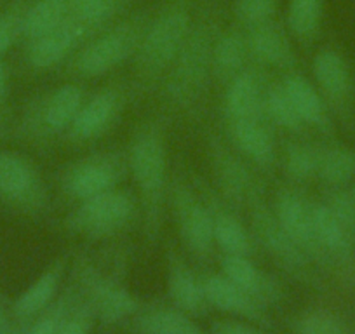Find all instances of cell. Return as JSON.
<instances>
[{
    "mask_svg": "<svg viewBox=\"0 0 355 334\" xmlns=\"http://www.w3.org/2000/svg\"><path fill=\"white\" fill-rule=\"evenodd\" d=\"M213 157L214 173H216L220 188L230 202L251 204L252 200L258 199L254 182L241 160L235 159L232 152L216 143L213 145Z\"/></svg>",
    "mask_w": 355,
    "mask_h": 334,
    "instance_id": "19",
    "label": "cell"
},
{
    "mask_svg": "<svg viewBox=\"0 0 355 334\" xmlns=\"http://www.w3.org/2000/svg\"><path fill=\"white\" fill-rule=\"evenodd\" d=\"M0 334H6V333H0Z\"/></svg>",
    "mask_w": 355,
    "mask_h": 334,
    "instance_id": "45",
    "label": "cell"
},
{
    "mask_svg": "<svg viewBox=\"0 0 355 334\" xmlns=\"http://www.w3.org/2000/svg\"><path fill=\"white\" fill-rule=\"evenodd\" d=\"M192 30L190 12L183 2L164 9L148 26L135 54L136 71L143 82L159 78L173 67Z\"/></svg>",
    "mask_w": 355,
    "mask_h": 334,
    "instance_id": "1",
    "label": "cell"
},
{
    "mask_svg": "<svg viewBox=\"0 0 355 334\" xmlns=\"http://www.w3.org/2000/svg\"><path fill=\"white\" fill-rule=\"evenodd\" d=\"M119 182V166L105 155L89 157L75 164L64 176V188L73 199L87 200L91 197L114 190Z\"/></svg>",
    "mask_w": 355,
    "mask_h": 334,
    "instance_id": "13",
    "label": "cell"
},
{
    "mask_svg": "<svg viewBox=\"0 0 355 334\" xmlns=\"http://www.w3.org/2000/svg\"><path fill=\"white\" fill-rule=\"evenodd\" d=\"M265 112L268 117L281 128L288 131H300L303 128V121L296 114L288 93L282 86H272L265 93Z\"/></svg>",
    "mask_w": 355,
    "mask_h": 334,
    "instance_id": "34",
    "label": "cell"
},
{
    "mask_svg": "<svg viewBox=\"0 0 355 334\" xmlns=\"http://www.w3.org/2000/svg\"><path fill=\"white\" fill-rule=\"evenodd\" d=\"M230 129L234 143L249 160L265 169L275 162L274 138L259 118L230 122Z\"/></svg>",
    "mask_w": 355,
    "mask_h": 334,
    "instance_id": "23",
    "label": "cell"
},
{
    "mask_svg": "<svg viewBox=\"0 0 355 334\" xmlns=\"http://www.w3.org/2000/svg\"><path fill=\"white\" fill-rule=\"evenodd\" d=\"M23 15L25 12L9 11L8 15L0 18V56L8 53L15 44L16 35L23 26Z\"/></svg>",
    "mask_w": 355,
    "mask_h": 334,
    "instance_id": "40",
    "label": "cell"
},
{
    "mask_svg": "<svg viewBox=\"0 0 355 334\" xmlns=\"http://www.w3.org/2000/svg\"><path fill=\"white\" fill-rule=\"evenodd\" d=\"M85 33L87 30L70 16L56 30L32 40L28 49L30 64L44 70V68H51L61 63L78 46Z\"/></svg>",
    "mask_w": 355,
    "mask_h": 334,
    "instance_id": "16",
    "label": "cell"
},
{
    "mask_svg": "<svg viewBox=\"0 0 355 334\" xmlns=\"http://www.w3.org/2000/svg\"><path fill=\"white\" fill-rule=\"evenodd\" d=\"M84 284L87 295L85 301L93 310L94 317L103 322H119L138 312V299L117 282H112L110 279L87 270L84 274Z\"/></svg>",
    "mask_w": 355,
    "mask_h": 334,
    "instance_id": "12",
    "label": "cell"
},
{
    "mask_svg": "<svg viewBox=\"0 0 355 334\" xmlns=\"http://www.w3.org/2000/svg\"><path fill=\"white\" fill-rule=\"evenodd\" d=\"M64 265L67 261L60 260L44 272L15 303V315L18 319H30V317L37 315L42 310H46L51 305V301L56 296L60 282L64 274Z\"/></svg>",
    "mask_w": 355,
    "mask_h": 334,
    "instance_id": "25",
    "label": "cell"
},
{
    "mask_svg": "<svg viewBox=\"0 0 355 334\" xmlns=\"http://www.w3.org/2000/svg\"><path fill=\"white\" fill-rule=\"evenodd\" d=\"M279 0H235L234 12L245 26H256L272 21L277 12Z\"/></svg>",
    "mask_w": 355,
    "mask_h": 334,
    "instance_id": "36",
    "label": "cell"
},
{
    "mask_svg": "<svg viewBox=\"0 0 355 334\" xmlns=\"http://www.w3.org/2000/svg\"><path fill=\"white\" fill-rule=\"evenodd\" d=\"M167 261H169L167 289H169V296L174 306L190 317L206 315L211 305L204 292L202 281L196 277V274L187 267L185 261L174 251H169Z\"/></svg>",
    "mask_w": 355,
    "mask_h": 334,
    "instance_id": "14",
    "label": "cell"
},
{
    "mask_svg": "<svg viewBox=\"0 0 355 334\" xmlns=\"http://www.w3.org/2000/svg\"><path fill=\"white\" fill-rule=\"evenodd\" d=\"M221 270L227 279L244 289L263 305L274 303L281 298V289L266 274H263L248 256H225Z\"/></svg>",
    "mask_w": 355,
    "mask_h": 334,
    "instance_id": "21",
    "label": "cell"
},
{
    "mask_svg": "<svg viewBox=\"0 0 355 334\" xmlns=\"http://www.w3.org/2000/svg\"><path fill=\"white\" fill-rule=\"evenodd\" d=\"M214 221V244L225 253V256H249L252 251V238L244 225L213 202L209 206Z\"/></svg>",
    "mask_w": 355,
    "mask_h": 334,
    "instance_id": "27",
    "label": "cell"
},
{
    "mask_svg": "<svg viewBox=\"0 0 355 334\" xmlns=\"http://www.w3.org/2000/svg\"><path fill=\"white\" fill-rule=\"evenodd\" d=\"M132 327L138 334H207L196 320L178 308H155L135 319Z\"/></svg>",
    "mask_w": 355,
    "mask_h": 334,
    "instance_id": "26",
    "label": "cell"
},
{
    "mask_svg": "<svg viewBox=\"0 0 355 334\" xmlns=\"http://www.w3.org/2000/svg\"><path fill=\"white\" fill-rule=\"evenodd\" d=\"M252 213L251 225L252 234L258 238L259 244L266 249V253L270 254L286 272L295 275L296 279L305 282L313 281L312 268H310V258L303 253L302 249L296 245V242L289 237L281 227V223L275 218L265 204L259 202L258 199L252 200Z\"/></svg>",
    "mask_w": 355,
    "mask_h": 334,
    "instance_id": "6",
    "label": "cell"
},
{
    "mask_svg": "<svg viewBox=\"0 0 355 334\" xmlns=\"http://www.w3.org/2000/svg\"><path fill=\"white\" fill-rule=\"evenodd\" d=\"M249 54L265 64L277 68L295 67L296 56L293 51L289 37L281 25L274 21H266L261 25L251 26L248 32Z\"/></svg>",
    "mask_w": 355,
    "mask_h": 334,
    "instance_id": "17",
    "label": "cell"
},
{
    "mask_svg": "<svg viewBox=\"0 0 355 334\" xmlns=\"http://www.w3.org/2000/svg\"><path fill=\"white\" fill-rule=\"evenodd\" d=\"M6 93H8V70L0 63V100H4Z\"/></svg>",
    "mask_w": 355,
    "mask_h": 334,
    "instance_id": "42",
    "label": "cell"
},
{
    "mask_svg": "<svg viewBox=\"0 0 355 334\" xmlns=\"http://www.w3.org/2000/svg\"><path fill=\"white\" fill-rule=\"evenodd\" d=\"M319 176L331 188H341L355 176V152L347 146L334 145L320 150Z\"/></svg>",
    "mask_w": 355,
    "mask_h": 334,
    "instance_id": "30",
    "label": "cell"
},
{
    "mask_svg": "<svg viewBox=\"0 0 355 334\" xmlns=\"http://www.w3.org/2000/svg\"><path fill=\"white\" fill-rule=\"evenodd\" d=\"M324 204L329 207L331 213L338 220V223L348 234V237L355 242V204L350 192H345L341 188H333L327 193V199Z\"/></svg>",
    "mask_w": 355,
    "mask_h": 334,
    "instance_id": "37",
    "label": "cell"
},
{
    "mask_svg": "<svg viewBox=\"0 0 355 334\" xmlns=\"http://www.w3.org/2000/svg\"><path fill=\"white\" fill-rule=\"evenodd\" d=\"M209 334H270L263 331L261 327L252 326V322H242V320H216L211 326Z\"/></svg>",
    "mask_w": 355,
    "mask_h": 334,
    "instance_id": "41",
    "label": "cell"
},
{
    "mask_svg": "<svg viewBox=\"0 0 355 334\" xmlns=\"http://www.w3.org/2000/svg\"><path fill=\"white\" fill-rule=\"evenodd\" d=\"M70 16L85 30L105 25L121 8V0H68Z\"/></svg>",
    "mask_w": 355,
    "mask_h": 334,
    "instance_id": "33",
    "label": "cell"
},
{
    "mask_svg": "<svg viewBox=\"0 0 355 334\" xmlns=\"http://www.w3.org/2000/svg\"><path fill=\"white\" fill-rule=\"evenodd\" d=\"M121 112V94L107 89L82 105L70 125V136L77 141L96 139L110 129Z\"/></svg>",
    "mask_w": 355,
    "mask_h": 334,
    "instance_id": "15",
    "label": "cell"
},
{
    "mask_svg": "<svg viewBox=\"0 0 355 334\" xmlns=\"http://www.w3.org/2000/svg\"><path fill=\"white\" fill-rule=\"evenodd\" d=\"M216 39L214 23L206 19L192 26L167 73L166 93L171 101L185 107L200 96L213 68V47Z\"/></svg>",
    "mask_w": 355,
    "mask_h": 334,
    "instance_id": "2",
    "label": "cell"
},
{
    "mask_svg": "<svg viewBox=\"0 0 355 334\" xmlns=\"http://www.w3.org/2000/svg\"><path fill=\"white\" fill-rule=\"evenodd\" d=\"M320 150L305 143H293L286 150L284 167L289 178L296 182H309L319 175Z\"/></svg>",
    "mask_w": 355,
    "mask_h": 334,
    "instance_id": "32",
    "label": "cell"
},
{
    "mask_svg": "<svg viewBox=\"0 0 355 334\" xmlns=\"http://www.w3.org/2000/svg\"><path fill=\"white\" fill-rule=\"evenodd\" d=\"M202 284L211 306L225 313H230L234 317H239L242 320H248V322L258 324V326H272L265 305L259 303L256 298H252L249 292L239 288L237 284H234L223 274L207 275Z\"/></svg>",
    "mask_w": 355,
    "mask_h": 334,
    "instance_id": "9",
    "label": "cell"
},
{
    "mask_svg": "<svg viewBox=\"0 0 355 334\" xmlns=\"http://www.w3.org/2000/svg\"><path fill=\"white\" fill-rule=\"evenodd\" d=\"M282 87L288 93L296 114L303 121V124L313 128L329 129V114H327L326 101L320 91L313 86L309 78L298 73H289L282 82Z\"/></svg>",
    "mask_w": 355,
    "mask_h": 334,
    "instance_id": "22",
    "label": "cell"
},
{
    "mask_svg": "<svg viewBox=\"0 0 355 334\" xmlns=\"http://www.w3.org/2000/svg\"><path fill=\"white\" fill-rule=\"evenodd\" d=\"M84 105V93L78 86L64 84L47 96L40 108V122L51 132L70 129L71 122Z\"/></svg>",
    "mask_w": 355,
    "mask_h": 334,
    "instance_id": "24",
    "label": "cell"
},
{
    "mask_svg": "<svg viewBox=\"0 0 355 334\" xmlns=\"http://www.w3.org/2000/svg\"><path fill=\"white\" fill-rule=\"evenodd\" d=\"M0 197L16 206H40L44 197L40 176L18 153L0 152Z\"/></svg>",
    "mask_w": 355,
    "mask_h": 334,
    "instance_id": "11",
    "label": "cell"
},
{
    "mask_svg": "<svg viewBox=\"0 0 355 334\" xmlns=\"http://www.w3.org/2000/svg\"><path fill=\"white\" fill-rule=\"evenodd\" d=\"M71 305H73V301H71V295H67L63 299H60V301H58L56 305L46 313V315L40 317L26 334H58V331H60V327L63 326L67 317L70 315Z\"/></svg>",
    "mask_w": 355,
    "mask_h": 334,
    "instance_id": "38",
    "label": "cell"
},
{
    "mask_svg": "<svg viewBox=\"0 0 355 334\" xmlns=\"http://www.w3.org/2000/svg\"><path fill=\"white\" fill-rule=\"evenodd\" d=\"M70 18L68 0H37L23 15L21 32L30 40L53 32Z\"/></svg>",
    "mask_w": 355,
    "mask_h": 334,
    "instance_id": "29",
    "label": "cell"
},
{
    "mask_svg": "<svg viewBox=\"0 0 355 334\" xmlns=\"http://www.w3.org/2000/svg\"><path fill=\"white\" fill-rule=\"evenodd\" d=\"M129 167L141 193L148 234L153 235L159 230L167 173L166 145L155 128L145 129L136 136L129 150Z\"/></svg>",
    "mask_w": 355,
    "mask_h": 334,
    "instance_id": "3",
    "label": "cell"
},
{
    "mask_svg": "<svg viewBox=\"0 0 355 334\" xmlns=\"http://www.w3.org/2000/svg\"><path fill=\"white\" fill-rule=\"evenodd\" d=\"M93 319L94 313L89 303L82 301V305H77L75 312H70V315L67 317L58 334H89Z\"/></svg>",
    "mask_w": 355,
    "mask_h": 334,
    "instance_id": "39",
    "label": "cell"
},
{
    "mask_svg": "<svg viewBox=\"0 0 355 334\" xmlns=\"http://www.w3.org/2000/svg\"><path fill=\"white\" fill-rule=\"evenodd\" d=\"M296 334H350L343 320L327 310H310L296 320Z\"/></svg>",
    "mask_w": 355,
    "mask_h": 334,
    "instance_id": "35",
    "label": "cell"
},
{
    "mask_svg": "<svg viewBox=\"0 0 355 334\" xmlns=\"http://www.w3.org/2000/svg\"><path fill=\"white\" fill-rule=\"evenodd\" d=\"M313 225L317 240L326 254L329 267H347L352 260L355 242L348 237L326 204H313Z\"/></svg>",
    "mask_w": 355,
    "mask_h": 334,
    "instance_id": "20",
    "label": "cell"
},
{
    "mask_svg": "<svg viewBox=\"0 0 355 334\" xmlns=\"http://www.w3.org/2000/svg\"><path fill=\"white\" fill-rule=\"evenodd\" d=\"M249 46L248 37L241 32H225L218 35L213 47V70L221 78H234L235 75L245 70L248 63Z\"/></svg>",
    "mask_w": 355,
    "mask_h": 334,
    "instance_id": "28",
    "label": "cell"
},
{
    "mask_svg": "<svg viewBox=\"0 0 355 334\" xmlns=\"http://www.w3.org/2000/svg\"><path fill=\"white\" fill-rule=\"evenodd\" d=\"M141 19H128L89 42L75 58V71L82 77H100L135 56L145 35Z\"/></svg>",
    "mask_w": 355,
    "mask_h": 334,
    "instance_id": "4",
    "label": "cell"
},
{
    "mask_svg": "<svg viewBox=\"0 0 355 334\" xmlns=\"http://www.w3.org/2000/svg\"><path fill=\"white\" fill-rule=\"evenodd\" d=\"M350 195H352V199H354V204H355V183H354V186H352V190H350Z\"/></svg>",
    "mask_w": 355,
    "mask_h": 334,
    "instance_id": "43",
    "label": "cell"
},
{
    "mask_svg": "<svg viewBox=\"0 0 355 334\" xmlns=\"http://www.w3.org/2000/svg\"><path fill=\"white\" fill-rule=\"evenodd\" d=\"M312 71L322 98L340 114L350 112L354 78L347 60L334 49H320L313 58Z\"/></svg>",
    "mask_w": 355,
    "mask_h": 334,
    "instance_id": "10",
    "label": "cell"
},
{
    "mask_svg": "<svg viewBox=\"0 0 355 334\" xmlns=\"http://www.w3.org/2000/svg\"><path fill=\"white\" fill-rule=\"evenodd\" d=\"M135 216V200L128 192L108 190L101 195L82 200L70 216V227L89 238H103L117 234Z\"/></svg>",
    "mask_w": 355,
    "mask_h": 334,
    "instance_id": "5",
    "label": "cell"
},
{
    "mask_svg": "<svg viewBox=\"0 0 355 334\" xmlns=\"http://www.w3.org/2000/svg\"><path fill=\"white\" fill-rule=\"evenodd\" d=\"M171 195L185 245L197 256H209L214 247V221L209 206L196 199L192 190L178 179L171 188Z\"/></svg>",
    "mask_w": 355,
    "mask_h": 334,
    "instance_id": "7",
    "label": "cell"
},
{
    "mask_svg": "<svg viewBox=\"0 0 355 334\" xmlns=\"http://www.w3.org/2000/svg\"><path fill=\"white\" fill-rule=\"evenodd\" d=\"M2 322H4V313H2V306H0V327H2Z\"/></svg>",
    "mask_w": 355,
    "mask_h": 334,
    "instance_id": "44",
    "label": "cell"
},
{
    "mask_svg": "<svg viewBox=\"0 0 355 334\" xmlns=\"http://www.w3.org/2000/svg\"><path fill=\"white\" fill-rule=\"evenodd\" d=\"M322 0H289L288 26L298 39H312L322 21Z\"/></svg>",
    "mask_w": 355,
    "mask_h": 334,
    "instance_id": "31",
    "label": "cell"
},
{
    "mask_svg": "<svg viewBox=\"0 0 355 334\" xmlns=\"http://www.w3.org/2000/svg\"><path fill=\"white\" fill-rule=\"evenodd\" d=\"M275 218L286 234L296 242L303 253L315 263L329 267L327 258L317 240L313 225V204L295 190H282L275 200Z\"/></svg>",
    "mask_w": 355,
    "mask_h": 334,
    "instance_id": "8",
    "label": "cell"
},
{
    "mask_svg": "<svg viewBox=\"0 0 355 334\" xmlns=\"http://www.w3.org/2000/svg\"><path fill=\"white\" fill-rule=\"evenodd\" d=\"M265 112V93L261 80L251 70H242L228 84L225 94V114L228 122L259 118Z\"/></svg>",
    "mask_w": 355,
    "mask_h": 334,
    "instance_id": "18",
    "label": "cell"
}]
</instances>
